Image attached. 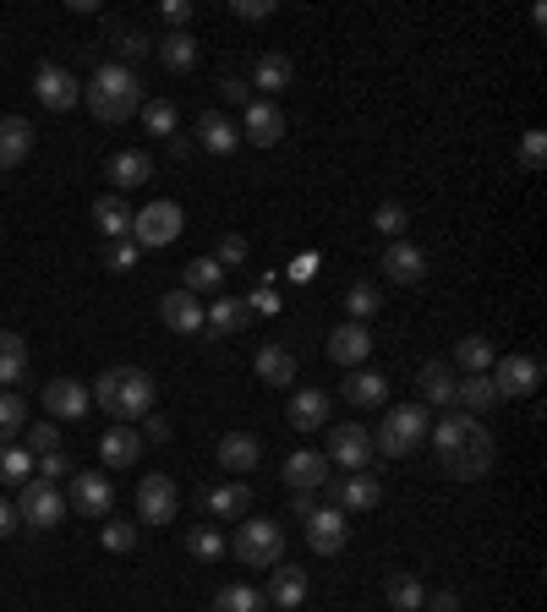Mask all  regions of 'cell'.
I'll return each instance as SVG.
<instances>
[{
    "mask_svg": "<svg viewBox=\"0 0 547 612\" xmlns=\"http://www.w3.org/2000/svg\"><path fill=\"white\" fill-rule=\"evenodd\" d=\"M82 99H88L93 121H105V127H127L137 110H142V82H137L132 67L110 61V67L93 71V82L82 88Z\"/></svg>",
    "mask_w": 547,
    "mask_h": 612,
    "instance_id": "cell-1",
    "label": "cell"
},
{
    "mask_svg": "<svg viewBox=\"0 0 547 612\" xmlns=\"http://www.w3.org/2000/svg\"><path fill=\"white\" fill-rule=\"evenodd\" d=\"M88 394H93L99 410H110L116 421L132 427V421H142V415L153 410V394H159V389H153V378H148L142 367H105Z\"/></svg>",
    "mask_w": 547,
    "mask_h": 612,
    "instance_id": "cell-2",
    "label": "cell"
},
{
    "mask_svg": "<svg viewBox=\"0 0 547 612\" xmlns=\"http://www.w3.org/2000/svg\"><path fill=\"white\" fill-rule=\"evenodd\" d=\"M427 405H395L384 415V427L372 432V454H389V460H406L427 443Z\"/></svg>",
    "mask_w": 547,
    "mask_h": 612,
    "instance_id": "cell-3",
    "label": "cell"
},
{
    "mask_svg": "<svg viewBox=\"0 0 547 612\" xmlns=\"http://www.w3.org/2000/svg\"><path fill=\"white\" fill-rule=\"evenodd\" d=\"M17 520L22 525H33V531H56L61 520H67V492L56 486V481H39V476H28L22 486H17Z\"/></svg>",
    "mask_w": 547,
    "mask_h": 612,
    "instance_id": "cell-4",
    "label": "cell"
},
{
    "mask_svg": "<svg viewBox=\"0 0 547 612\" xmlns=\"http://www.w3.org/2000/svg\"><path fill=\"white\" fill-rule=\"evenodd\" d=\"M230 552H236L247 569H274V563L285 558V525H279V520H241Z\"/></svg>",
    "mask_w": 547,
    "mask_h": 612,
    "instance_id": "cell-5",
    "label": "cell"
},
{
    "mask_svg": "<svg viewBox=\"0 0 547 612\" xmlns=\"http://www.w3.org/2000/svg\"><path fill=\"white\" fill-rule=\"evenodd\" d=\"M438 471L449 481H481L487 471H493V432L487 427H471V438H460L455 449H444L438 454Z\"/></svg>",
    "mask_w": 547,
    "mask_h": 612,
    "instance_id": "cell-6",
    "label": "cell"
},
{
    "mask_svg": "<svg viewBox=\"0 0 547 612\" xmlns=\"http://www.w3.org/2000/svg\"><path fill=\"white\" fill-rule=\"evenodd\" d=\"M487 378H493V394H498V400H531V394L543 389V361H537V355H515V350H509V355H498V361H493V372H487Z\"/></svg>",
    "mask_w": 547,
    "mask_h": 612,
    "instance_id": "cell-7",
    "label": "cell"
},
{
    "mask_svg": "<svg viewBox=\"0 0 547 612\" xmlns=\"http://www.w3.org/2000/svg\"><path fill=\"white\" fill-rule=\"evenodd\" d=\"M181 230H187V213H181V203H165V198H159V203H148L142 213H132L137 252H142V247H153V252H159V247H170Z\"/></svg>",
    "mask_w": 547,
    "mask_h": 612,
    "instance_id": "cell-8",
    "label": "cell"
},
{
    "mask_svg": "<svg viewBox=\"0 0 547 612\" xmlns=\"http://www.w3.org/2000/svg\"><path fill=\"white\" fill-rule=\"evenodd\" d=\"M67 509H77L82 520H105L116 509V481L105 476V471H71Z\"/></svg>",
    "mask_w": 547,
    "mask_h": 612,
    "instance_id": "cell-9",
    "label": "cell"
},
{
    "mask_svg": "<svg viewBox=\"0 0 547 612\" xmlns=\"http://www.w3.org/2000/svg\"><path fill=\"white\" fill-rule=\"evenodd\" d=\"M324 460L340 465V471H367V460H372V432H367L361 421H340V427L329 432Z\"/></svg>",
    "mask_w": 547,
    "mask_h": 612,
    "instance_id": "cell-10",
    "label": "cell"
},
{
    "mask_svg": "<svg viewBox=\"0 0 547 612\" xmlns=\"http://www.w3.org/2000/svg\"><path fill=\"white\" fill-rule=\"evenodd\" d=\"M176 509H181V492H176V481L165 476V471L137 481V514H142V525H170Z\"/></svg>",
    "mask_w": 547,
    "mask_h": 612,
    "instance_id": "cell-11",
    "label": "cell"
},
{
    "mask_svg": "<svg viewBox=\"0 0 547 612\" xmlns=\"http://www.w3.org/2000/svg\"><path fill=\"white\" fill-rule=\"evenodd\" d=\"M33 93H39V104H44V110L67 116V110H77V99H82V82H77L67 67L44 61V67L33 71Z\"/></svg>",
    "mask_w": 547,
    "mask_h": 612,
    "instance_id": "cell-12",
    "label": "cell"
},
{
    "mask_svg": "<svg viewBox=\"0 0 547 612\" xmlns=\"http://www.w3.org/2000/svg\"><path fill=\"white\" fill-rule=\"evenodd\" d=\"M345 542H350V525H345V514L335 509V503H318V509L307 514V546H312L318 558H335Z\"/></svg>",
    "mask_w": 547,
    "mask_h": 612,
    "instance_id": "cell-13",
    "label": "cell"
},
{
    "mask_svg": "<svg viewBox=\"0 0 547 612\" xmlns=\"http://www.w3.org/2000/svg\"><path fill=\"white\" fill-rule=\"evenodd\" d=\"M329 498H335V509H340V514H367V509H378L384 481L367 476V471H350L345 481H329Z\"/></svg>",
    "mask_w": 547,
    "mask_h": 612,
    "instance_id": "cell-14",
    "label": "cell"
},
{
    "mask_svg": "<svg viewBox=\"0 0 547 612\" xmlns=\"http://www.w3.org/2000/svg\"><path fill=\"white\" fill-rule=\"evenodd\" d=\"M285 137V110L274 104V99H252L247 104V116H241V142H252V148H274Z\"/></svg>",
    "mask_w": 547,
    "mask_h": 612,
    "instance_id": "cell-15",
    "label": "cell"
},
{
    "mask_svg": "<svg viewBox=\"0 0 547 612\" xmlns=\"http://www.w3.org/2000/svg\"><path fill=\"white\" fill-rule=\"evenodd\" d=\"M324 350H329L335 367H350V372H356V367H367V355H372V329H367V323H340Z\"/></svg>",
    "mask_w": 547,
    "mask_h": 612,
    "instance_id": "cell-16",
    "label": "cell"
},
{
    "mask_svg": "<svg viewBox=\"0 0 547 612\" xmlns=\"http://www.w3.org/2000/svg\"><path fill=\"white\" fill-rule=\"evenodd\" d=\"M159 323L176 329V334H198L203 329V301L192 290H165L159 295Z\"/></svg>",
    "mask_w": 547,
    "mask_h": 612,
    "instance_id": "cell-17",
    "label": "cell"
},
{
    "mask_svg": "<svg viewBox=\"0 0 547 612\" xmlns=\"http://www.w3.org/2000/svg\"><path fill=\"white\" fill-rule=\"evenodd\" d=\"M384 279L389 284H421L427 279V252L416 241H389L384 247Z\"/></svg>",
    "mask_w": 547,
    "mask_h": 612,
    "instance_id": "cell-18",
    "label": "cell"
},
{
    "mask_svg": "<svg viewBox=\"0 0 547 612\" xmlns=\"http://www.w3.org/2000/svg\"><path fill=\"white\" fill-rule=\"evenodd\" d=\"M39 400H44V410H50V415H61V421H82V415H88V405H93V394H88L77 378H50Z\"/></svg>",
    "mask_w": 547,
    "mask_h": 612,
    "instance_id": "cell-19",
    "label": "cell"
},
{
    "mask_svg": "<svg viewBox=\"0 0 547 612\" xmlns=\"http://www.w3.org/2000/svg\"><path fill=\"white\" fill-rule=\"evenodd\" d=\"M247 509H252L247 481H219V486H203V514H213V520H247Z\"/></svg>",
    "mask_w": 547,
    "mask_h": 612,
    "instance_id": "cell-20",
    "label": "cell"
},
{
    "mask_svg": "<svg viewBox=\"0 0 547 612\" xmlns=\"http://www.w3.org/2000/svg\"><path fill=\"white\" fill-rule=\"evenodd\" d=\"M105 175H110V187L127 198L132 187H142L148 175H153V159L142 153V148H121V153H110V164H105Z\"/></svg>",
    "mask_w": 547,
    "mask_h": 612,
    "instance_id": "cell-21",
    "label": "cell"
},
{
    "mask_svg": "<svg viewBox=\"0 0 547 612\" xmlns=\"http://www.w3.org/2000/svg\"><path fill=\"white\" fill-rule=\"evenodd\" d=\"M285 415H290L296 432H324V427H329V394H324V389H296Z\"/></svg>",
    "mask_w": 547,
    "mask_h": 612,
    "instance_id": "cell-22",
    "label": "cell"
},
{
    "mask_svg": "<svg viewBox=\"0 0 547 612\" xmlns=\"http://www.w3.org/2000/svg\"><path fill=\"white\" fill-rule=\"evenodd\" d=\"M329 460L318 454V449H296L290 460H285V481H290V492H312V486H329Z\"/></svg>",
    "mask_w": 547,
    "mask_h": 612,
    "instance_id": "cell-23",
    "label": "cell"
},
{
    "mask_svg": "<svg viewBox=\"0 0 547 612\" xmlns=\"http://www.w3.org/2000/svg\"><path fill=\"white\" fill-rule=\"evenodd\" d=\"M258 460H263V449H258L252 432H225V438H219V465H225L230 476H252Z\"/></svg>",
    "mask_w": 547,
    "mask_h": 612,
    "instance_id": "cell-24",
    "label": "cell"
},
{
    "mask_svg": "<svg viewBox=\"0 0 547 612\" xmlns=\"http://www.w3.org/2000/svg\"><path fill=\"white\" fill-rule=\"evenodd\" d=\"M137 454H142V432H132L127 421H116V427L99 438V460H105L110 471H127V465H137Z\"/></svg>",
    "mask_w": 547,
    "mask_h": 612,
    "instance_id": "cell-25",
    "label": "cell"
},
{
    "mask_svg": "<svg viewBox=\"0 0 547 612\" xmlns=\"http://www.w3.org/2000/svg\"><path fill=\"white\" fill-rule=\"evenodd\" d=\"M28 153H33V127H28L22 116H6V121H0V170H6V175L22 170Z\"/></svg>",
    "mask_w": 547,
    "mask_h": 612,
    "instance_id": "cell-26",
    "label": "cell"
},
{
    "mask_svg": "<svg viewBox=\"0 0 547 612\" xmlns=\"http://www.w3.org/2000/svg\"><path fill=\"white\" fill-rule=\"evenodd\" d=\"M203 323L219 340H230V334H241V329L252 323V307H247L241 295H213V307H203Z\"/></svg>",
    "mask_w": 547,
    "mask_h": 612,
    "instance_id": "cell-27",
    "label": "cell"
},
{
    "mask_svg": "<svg viewBox=\"0 0 547 612\" xmlns=\"http://www.w3.org/2000/svg\"><path fill=\"white\" fill-rule=\"evenodd\" d=\"M307 591H312V585H307V569H279V563H274V580L263 596H269V608H279V612H301Z\"/></svg>",
    "mask_w": 547,
    "mask_h": 612,
    "instance_id": "cell-28",
    "label": "cell"
},
{
    "mask_svg": "<svg viewBox=\"0 0 547 612\" xmlns=\"http://www.w3.org/2000/svg\"><path fill=\"white\" fill-rule=\"evenodd\" d=\"M198 148H208V153H236L241 148V127L230 121V116H219V110H203L198 116Z\"/></svg>",
    "mask_w": 547,
    "mask_h": 612,
    "instance_id": "cell-29",
    "label": "cell"
},
{
    "mask_svg": "<svg viewBox=\"0 0 547 612\" xmlns=\"http://www.w3.org/2000/svg\"><path fill=\"white\" fill-rule=\"evenodd\" d=\"M416 389H421V400L432 410H455V372H449V361H427L416 372Z\"/></svg>",
    "mask_w": 547,
    "mask_h": 612,
    "instance_id": "cell-30",
    "label": "cell"
},
{
    "mask_svg": "<svg viewBox=\"0 0 547 612\" xmlns=\"http://www.w3.org/2000/svg\"><path fill=\"white\" fill-rule=\"evenodd\" d=\"M252 88H263L269 99H279L285 88H296V61H290V56H279V50L258 56V67H252Z\"/></svg>",
    "mask_w": 547,
    "mask_h": 612,
    "instance_id": "cell-31",
    "label": "cell"
},
{
    "mask_svg": "<svg viewBox=\"0 0 547 612\" xmlns=\"http://www.w3.org/2000/svg\"><path fill=\"white\" fill-rule=\"evenodd\" d=\"M345 400L356 410H372V405H384V394H389V378L384 372H367V367H356L350 378H345V389H340Z\"/></svg>",
    "mask_w": 547,
    "mask_h": 612,
    "instance_id": "cell-32",
    "label": "cell"
},
{
    "mask_svg": "<svg viewBox=\"0 0 547 612\" xmlns=\"http://www.w3.org/2000/svg\"><path fill=\"white\" fill-rule=\"evenodd\" d=\"M93 224H99L110 241H127V235H132V208H127V198H121V192H105V198L93 203Z\"/></svg>",
    "mask_w": 547,
    "mask_h": 612,
    "instance_id": "cell-33",
    "label": "cell"
},
{
    "mask_svg": "<svg viewBox=\"0 0 547 612\" xmlns=\"http://www.w3.org/2000/svg\"><path fill=\"white\" fill-rule=\"evenodd\" d=\"M455 405L466 410V415H481V410L498 405V394H493V378L487 372H466L460 383H455Z\"/></svg>",
    "mask_w": 547,
    "mask_h": 612,
    "instance_id": "cell-34",
    "label": "cell"
},
{
    "mask_svg": "<svg viewBox=\"0 0 547 612\" xmlns=\"http://www.w3.org/2000/svg\"><path fill=\"white\" fill-rule=\"evenodd\" d=\"M258 378L274 383V389H290V383H296V355H290L285 344H263V350H258Z\"/></svg>",
    "mask_w": 547,
    "mask_h": 612,
    "instance_id": "cell-35",
    "label": "cell"
},
{
    "mask_svg": "<svg viewBox=\"0 0 547 612\" xmlns=\"http://www.w3.org/2000/svg\"><path fill=\"white\" fill-rule=\"evenodd\" d=\"M22 372H28V344H22V334L0 329V389L22 383Z\"/></svg>",
    "mask_w": 547,
    "mask_h": 612,
    "instance_id": "cell-36",
    "label": "cell"
},
{
    "mask_svg": "<svg viewBox=\"0 0 547 612\" xmlns=\"http://www.w3.org/2000/svg\"><path fill=\"white\" fill-rule=\"evenodd\" d=\"M159 67L192 71L198 67V39H192V33H165V39H159Z\"/></svg>",
    "mask_w": 547,
    "mask_h": 612,
    "instance_id": "cell-37",
    "label": "cell"
},
{
    "mask_svg": "<svg viewBox=\"0 0 547 612\" xmlns=\"http://www.w3.org/2000/svg\"><path fill=\"white\" fill-rule=\"evenodd\" d=\"M384 596H389V608L395 612H421L427 608V585H421L416 574H389Z\"/></svg>",
    "mask_w": 547,
    "mask_h": 612,
    "instance_id": "cell-38",
    "label": "cell"
},
{
    "mask_svg": "<svg viewBox=\"0 0 547 612\" xmlns=\"http://www.w3.org/2000/svg\"><path fill=\"white\" fill-rule=\"evenodd\" d=\"M219 284H225V269H219L213 258H192L187 273H181V290H192L198 301H203V295H219Z\"/></svg>",
    "mask_w": 547,
    "mask_h": 612,
    "instance_id": "cell-39",
    "label": "cell"
},
{
    "mask_svg": "<svg viewBox=\"0 0 547 612\" xmlns=\"http://www.w3.org/2000/svg\"><path fill=\"white\" fill-rule=\"evenodd\" d=\"M345 312H350V323H372V318L384 312V295H378V284L356 279V284L345 290Z\"/></svg>",
    "mask_w": 547,
    "mask_h": 612,
    "instance_id": "cell-40",
    "label": "cell"
},
{
    "mask_svg": "<svg viewBox=\"0 0 547 612\" xmlns=\"http://www.w3.org/2000/svg\"><path fill=\"white\" fill-rule=\"evenodd\" d=\"M493 361H498V350H493L487 334H466V340L455 344V367H460V372H487Z\"/></svg>",
    "mask_w": 547,
    "mask_h": 612,
    "instance_id": "cell-41",
    "label": "cell"
},
{
    "mask_svg": "<svg viewBox=\"0 0 547 612\" xmlns=\"http://www.w3.org/2000/svg\"><path fill=\"white\" fill-rule=\"evenodd\" d=\"M137 116H142L148 137H159V142H170V137H176V121H181L170 99H142V110H137Z\"/></svg>",
    "mask_w": 547,
    "mask_h": 612,
    "instance_id": "cell-42",
    "label": "cell"
},
{
    "mask_svg": "<svg viewBox=\"0 0 547 612\" xmlns=\"http://www.w3.org/2000/svg\"><path fill=\"white\" fill-rule=\"evenodd\" d=\"M213 612H269V596L258 585H225L213 596Z\"/></svg>",
    "mask_w": 547,
    "mask_h": 612,
    "instance_id": "cell-43",
    "label": "cell"
},
{
    "mask_svg": "<svg viewBox=\"0 0 547 612\" xmlns=\"http://www.w3.org/2000/svg\"><path fill=\"white\" fill-rule=\"evenodd\" d=\"M187 552H192L198 563H219V558L230 552V542H225L213 525H192V531H187Z\"/></svg>",
    "mask_w": 547,
    "mask_h": 612,
    "instance_id": "cell-44",
    "label": "cell"
},
{
    "mask_svg": "<svg viewBox=\"0 0 547 612\" xmlns=\"http://www.w3.org/2000/svg\"><path fill=\"white\" fill-rule=\"evenodd\" d=\"M28 476H33V454L22 443H0V481L6 486H22Z\"/></svg>",
    "mask_w": 547,
    "mask_h": 612,
    "instance_id": "cell-45",
    "label": "cell"
},
{
    "mask_svg": "<svg viewBox=\"0 0 547 612\" xmlns=\"http://www.w3.org/2000/svg\"><path fill=\"white\" fill-rule=\"evenodd\" d=\"M543 164H547V132L531 127V132L520 137V170L526 175H543Z\"/></svg>",
    "mask_w": 547,
    "mask_h": 612,
    "instance_id": "cell-46",
    "label": "cell"
},
{
    "mask_svg": "<svg viewBox=\"0 0 547 612\" xmlns=\"http://www.w3.org/2000/svg\"><path fill=\"white\" fill-rule=\"evenodd\" d=\"M28 421V400L22 394H0V443H11Z\"/></svg>",
    "mask_w": 547,
    "mask_h": 612,
    "instance_id": "cell-47",
    "label": "cell"
},
{
    "mask_svg": "<svg viewBox=\"0 0 547 612\" xmlns=\"http://www.w3.org/2000/svg\"><path fill=\"white\" fill-rule=\"evenodd\" d=\"M406 224H410L406 203H378V213H372V230H378V235H389V241H400V235H406Z\"/></svg>",
    "mask_w": 547,
    "mask_h": 612,
    "instance_id": "cell-48",
    "label": "cell"
},
{
    "mask_svg": "<svg viewBox=\"0 0 547 612\" xmlns=\"http://www.w3.org/2000/svg\"><path fill=\"white\" fill-rule=\"evenodd\" d=\"M77 465H71V454L67 449H56V454H39V465H33V476L39 481H61V476H71Z\"/></svg>",
    "mask_w": 547,
    "mask_h": 612,
    "instance_id": "cell-49",
    "label": "cell"
},
{
    "mask_svg": "<svg viewBox=\"0 0 547 612\" xmlns=\"http://www.w3.org/2000/svg\"><path fill=\"white\" fill-rule=\"evenodd\" d=\"M159 17H165V28H170V33H187V22L198 17V6H192V0H165V6H159Z\"/></svg>",
    "mask_w": 547,
    "mask_h": 612,
    "instance_id": "cell-50",
    "label": "cell"
},
{
    "mask_svg": "<svg viewBox=\"0 0 547 612\" xmlns=\"http://www.w3.org/2000/svg\"><path fill=\"white\" fill-rule=\"evenodd\" d=\"M105 269H110V273L137 269V241H132V235H127V241H110V252H105Z\"/></svg>",
    "mask_w": 547,
    "mask_h": 612,
    "instance_id": "cell-51",
    "label": "cell"
},
{
    "mask_svg": "<svg viewBox=\"0 0 547 612\" xmlns=\"http://www.w3.org/2000/svg\"><path fill=\"white\" fill-rule=\"evenodd\" d=\"M56 449H61V427L56 421H39L33 438H28V454H56Z\"/></svg>",
    "mask_w": 547,
    "mask_h": 612,
    "instance_id": "cell-52",
    "label": "cell"
},
{
    "mask_svg": "<svg viewBox=\"0 0 547 612\" xmlns=\"http://www.w3.org/2000/svg\"><path fill=\"white\" fill-rule=\"evenodd\" d=\"M213 263H219V269H230V263H247V235H236V230H230V235L219 241Z\"/></svg>",
    "mask_w": 547,
    "mask_h": 612,
    "instance_id": "cell-53",
    "label": "cell"
},
{
    "mask_svg": "<svg viewBox=\"0 0 547 612\" xmlns=\"http://www.w3.org/2000/svg\"><path fill=\"white\" fill-rule=\"evenodd\" d=\"M105 546H110V552H132V546H137V525L110 520V525H105Z\"/></svg>",
    "mask_w": 547,
    "mask_h": 612,
    "instance_id": "cell-54",
    "label": "cell"
},
{
    "mask_svg": "<svg viewBox=\"0 0 547 612\" xmlns=\"http://www.w3.org/2000/svg\"><path fill=\"white\" fill-rule=\"evenodd\" d=\"M230 11H236L241 22H269V17L279 11V6H274V0H236Z\"/></svg>",
    "mask_w": 547,
    "mask_h": 612,
    "instance_id": "cell-55",
    "label": "cell"
},
{
    "mask_svg": "<svg viewBox=\"0 0 547 612\" xmlns=\"http://www.w3.org/2000/svg\"><path fill=\"white\" fill-rule=\"evenodd\" d=\"M116 50H121V56H127V61H137V56H148V39H142V33H137V28H127V33H121V28H116Z\"/></svg>",
    "mask_w": 547,
    "mask_h": 612,
    "instance_id": "cell-56",
    "label": "cell"
},
{
    "mask_svg": "<svg viewBox=\"0 0 547 612\" xmlns=\"http://www.w3.org/2000/svg\"><path fill=\"white\" fill-rule=\"evenodd\" d=\"M219 93H225L230 104H252V82H247V77H225V82H219Z\"/></svg>",
    "mask_w": 547,
    "mask_h": 612,
    "instance_id": "cell-57",
    "label": "cell"
},
{
    "mask_svg": "<svg viewBox=\"0 0 547 612\" xmlns=\"http://www.w3.org/2000/svg\"><path fill=\"white\" fill-rule=\"evenodd\" d=\"M165 438H170V421L148 410V415H142V443H165Z\"/></svg>",
    "mask_w": 547,
    "mask_h": 612,
    "instance_id": "cell-58",
    "label": "cell"
},
{
    "mask_svg": "<svg viewBox=\"0 0 547 612\" xmlns=\"http://www.w3.org/2000/svg\"><path fill=\"white\" fill-rule=\"evenodd\" d=\"M421 612H460V596H455V591H432Z\"/></svg>",
    "mask_w": 547,
    "mask_h": 612,
    "instance_id": "cell-59",
    "label": "cell"
},
{
    "mask_svg": "<svg viewBox=\"0 0 547 612\" xmlns=\"http://www.w3.org/2000/svg\"><path fill=\"white\" fill-rule=\"evenodd\" d=\"M312 509H318V498H312V492H290V514H296V520H307Z\"/></svg>",
    "mask_w": 547,
    "mask_h": 612,
    "instance_id": "cell-60",
    "label": "cell"
},
{
    "mask_svg": "<svg viewBox=\"0 0 547 612\" xmlns=\"http://www.w3.org/2000/svg\"><path fill=\"white\" fill-rule=\"evenodd\" d=\"M247 307H252V312H263V318H274V312H279V301H274V290H258V295H252Z\"/></svg>",
    "mask_w": 547,
    "mask_h": 612,
    "instance_id": "cell-61",
    "label": "cell"
},
{
    "mask_svg": "<svg viewBox=\"0 0 547 612\" xmlns=\"http://www.w3.org/2000/svg\"><path fill=\"white\" fill-rule=\"evenodd\" d=\"M17 525H22V520H17V509H11V503H0V542H6Z\"/></svg>",
    "mask_w": 547,
    "mask_h": 612,
    "instance_id": "cell-62",
    "label": "cell"
},
{
    "mask_svg": "<svg viewBox=\"0 0 547 612\" xmlns=\"http://www.w3.org/2000/svg\"><path fill=\"white\" fill-rule=\"evenodd\" d=\"M312 269H318V258H301V263H290V279H312Z\"/></svg>",
    "mask_w": 547,
    "mask_h": 612,
    "instance_id": "cell-63",
    "label": "cell"
}]
</instances>
